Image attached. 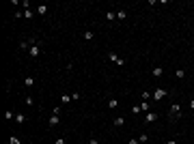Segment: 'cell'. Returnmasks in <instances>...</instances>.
<instances>
[{
  "instance_id": "6",
  "label": "cell",
  "mask_w": 194,
  "mask_h": 144,
  "mask_svg": "<svg viewBox=\"0 0 194 144\" xmlns=\"http://www.w3.org/2000/svg\"><path fill=\"white\" fill-rule=\"evenodd\" d=\"M24 86H26V88H33V86H35V77H33V75H26V77H24Z\"/></svg>"
},
{
  "instance_id": "14",
  "label": "cell",
  "mask_w": 194,
  "mask_h": 144,
  "mask_svg": "<svg viewBox=\"0 0 194 144\" xmlns=\"http://www.w3.org/2000/svg\"><path fill=\"white\" fill-rule=\"evenodd\" d=\"M5 118H7V120H15V114H13L11 110H7V112H5Z\"/></svg>"
},
{
  "instance_id": "20",
  "label": "cell",
  "mask_w": 194,
  "mask_h": 144,
  "mask_svg": "<svg viewBox=\"0 0 194 144\" xmlns=\"http://www.w3.org/2000/svg\"><path fill=\"white\" fill-rule=\"evenodd\" d=\"M175 75L179 77V80H183V77H185V71H183V69H177V73H175Z\"/></svg>"
},
{
  "instance_id": "1",
  "label": "cell",
  "mask_w": 194,
  "mask_h": 144,
  "mask_svg": "<svg viewBox=\"0 0 194 144\" xmlns=\"http://www.w3.org/2000/svg\"><path fill=\"white\" fill-rule=\"evenodd\" d=\"M168 118L170 120H179L181 118V106L179 103H173V106L168 108Z\"/></svg>"
},
{
  "instance_id": "26",
  "label": "cell",
  "mask_w": 194,
  "mask_h": 144,
  "mask_svg": "<svg viewBox=\"0 0 194 144\" xmlns=\"http://www.w3.org/2000/svg\"><path fill=\"white\" fill-rule=\"evenodd\" d=\"M33 15H35V13H33V11H30V9H28V11H24V17H28V19H30V17H33Z\"/></svg>"
},
{
  "instance_id": "4",
  "label": "cell",
  "mask_w": 194,
  "mask_h": 144,
  "mask_svg": "<svg viewBox=\"0 0 194 144\" xmlns=\"http://www.w3.org/2000/svg\"><path fill=\"white\" fill-rule=\"evenodd\" d=\"M155 120H157V112H147V116H145L147 125H151V123H155Z\"/></svg>"
},
{
  "instance_id": "16",
  "label": "cell",
  "mask_w": 194,
  "mask_h": 144,
  "mask_svg": "<svg viewBox=\"0 0 194 144\" xmlns=\"http://www.w3.org/2000/svg\"><path fill=\"white\" fill-rule=\"evenodd\" d=\"M60 101H63V103H69V101H71V95H67V92L60 95Z\"/></svg>"
},
{
  "instance_id": "23",
  "label": "cell",
  "mask_w": 194,
  "mask_h": 144,
  "mask_svg": "<svg viewBox=\"0 0 194 144\" xmlns=\"http://www.w3.org/2000/svg\"><path fill=\"white\" fill-rule=\"evenodd\" d=\"M24 101H26V106H33V103H35V99H33V97H30V95H28V97H26V99H24Z\"/></svg>"
},
{
  "instance_id": "21",
  "label": "cell",
  "mask_w": 194,
  "mask_h": 144,
  "mask_svg": "<svg viewBox=\"0 0 194 144\" xmlns=\"http://www.w3.org/2000/svg\"><path fill=\"white\" fill-rule=\"evenodd\" d=\"M9 142H11V144H22V140H19L17 135H11V140H9Z\"/></svg>"
},
{
  "instance_id": "27",
  "label": "cell",
  "mask_w": 194,
  "mask_h": 144,
  "mask_svg": "<svg viewBox=\"0 0 194 144\" xmlns=\"http://www.w3.org/2000/svg\"><path fill=\"white\" fill-rule=\"evenodd\" d=\"M88 144H99V140H97V138H91V140H88Z\"/></svg>"
},
{
  "instance_id": "3",
  "label": "cell",
  "mask_w": 194,
  "mask_h": 144,
  "mask_svg": "<svg viewBox=\"0 0 194 144\" xmlns=\"http://www.w3.org/2000/svg\"><path fill=\"white\" fill-rule=\"evenodd\" d=\"M39 52H41V41H37V43H35L33 48L28 50V54H30L33 58H37V56H39Z\"/></svg>"
},
{
  "instance_id": "15",
  "label": "cell",
  "mask_w": 194,
  "mask_h": 144,
  "mask_svg": "<svg viewBox=\"0 0 194 144\" xmlns=\"http://www.w3.org/2000/svg\"><path fill=\"white\" fill-rule=\"evenodd\" d=\"M15 123H26V116L24 114H15Z\"/></svg>"
},
{
  "instance_id": "2",
  "label": "cell",
  "mask_w": 194,
  "mask_h": 144,
  "mask_svg": "<svg viewBox=\"0 0 194 144\" xmlns=\"http://www.w3.org/2000/svg\"><path fill=\"white\" fill-rule=\"evenodd\" d=\"M166 95H168L166 88H155V90H153V101H162Z\"/></svg>"
},
{
  "instance_id": "7",
  "label": "cell",
  "mask_w": 194,
  "mask_h": 144,
  "mask_svg": "<svg viewBox=\"0 0 194 144\" xmlns=\"http://www.w3.org/2000/svg\"><path fill=\"white\" fill-rule=\"evenodd\" d=\"M162 73H164L162 67H153V69H151V75H153V77H162Z\"/></svg>"
},
{
  "instance_id": "25",
  "label": "cell",
  "mask_w": 194,
  "mask_h": 144,
  "mask_svg": "<svg viewBox=\"0 0 194 144\" xmlns=\"http://www.w3.org/2000/svg\"><path fill=\"white\" fill-rule=\"evenodd\" d=\"M22 7H24V11H28V7H30V2H28V0H22Z\"/></svg>"
},
{
  "instance_id": "8",
  "label": "cell",
  "mask_w": 194,
  "mask_h": 144,
  "mask_svg": "<svg viewBox=\"0 0 194 144\" xmlns=\"http://www.w3.org/2000/svg\"><path fill=\"white\" fill-rule=\"evenodd\" d=\"M106 19H108V22H116V13H114V11H108V13H106Z\"/></svg>"
},
{
  "instance_id": "19",
  "label": "cell",
  "mask_w": 194,
  "mask_h": 144,
  "mask_svg": "<svg viewBox=\"0 0 194 144\" xmlns=\"http://www.w3.org/2000/svg\"><path fill=\"white\" fill-rule=\"evenodd\" d=\"M93 37H95V34H93V32H91V30H84V39H86V41H91V39H93Z\"/></svg>"
},
{
  "instance_id": "12",
  "label": "cell",
  "mask_w": 194,
  "mask_h": 144,
  "mask_svg": "<svg viewBox=\"0 0 194 144\" xmlns=\"http://www.w3.org/2000/svg\"><path fill=\"white\" fill-rule=\"evenodd\" d=\"M116 106H119V101H116V99H108V108H110V110H114Z\"/></svg>"
},
{
  "instance_id": "11",
  "label": "cell",
  "mask_w": 194,
  "mask_h": 144,
  "mask_svg": "<svg viewBox=\"0 0 194 144\" xmlns=\"http://www.w3.org/2000/svg\"><path fill=\"white\" fill-rule=\"evenodd\" d=\"M125 11H123V9H119V11H116V19H119V22H121V19H125Z\"/></svg>"
},
{
  "instance_id": "28",
  "label": "cell",
  "mask_w": 194,
  "mask_h": 144,
  "mask_svg": "<svg viewBox=\"0 0 194 144\" xmlns=\"http://www.w3.org/2000/svg\"><path fill=\"white\" fill-rule=\"evenodd\" d=\"M127 144H140V142H138V138H132V140H130Z\"/></svg>"
},
{
  "instance_id": "18",
  "label": "cell",
  "mask_w": 194,
  "mask_h": 144,
  "mask_svg": "<svg viewBox=\"0 0 194 144\" xmlns=\"http://www.w3.org/2000/svg\"><path fill=\"white\" fill-rule=\"evenodd\" d=\"M140 110H142V112H149V110H151V108H149V101H142V106H140Z\"/></svg>"
},
{
  "instance_id": "29",
  "label": "cell",
  "mask_w": 194,
  "mask_h": 144,
  "mask_svg": "<svg viewBox=\"0 0 194 144\" xmlns=\"http://www.w3.org/2000/svg\"><path fill=\"white\" fill-rule=\"evenodd\" d=\"M54 144H65V138H56V142Z\"/></svg>"
},
{
  "instance_id": "22",
  "label": "cell",
  "mask_w": 194,
  "mask_h": 144,
  "mask_svg": "<svg viewBox=\"0 0 194 144\" xmlns=\"http://www.w3.org/2000/svg\"><path fill=\"white\" fill-rule=\"evenodd\" d=\"M140 112H142L140 106H132V114H140Z\"/></svg>"
},
{
  "instance_id": "9",
  "label": "cell",
  "mask_w": 194,
  "mask_h": 144,
  "mask_svg": "<svg viewBox=\"0 0 194 144\" xmlns=\"http://www.w3.org/2000/svg\"><path fill=\"white\" fill-rule=\"evenodd\" d=\"M121 125H125V118H123V116H116L114 118V127H121Z\"/></svg>"
},
{
  "instance_id": "13",
  "label": "cell",
  "mask_w": 194,
  "mask_h": 144,
  "mask_svg": "<svg viewBox=\"0 0 194 144\" xmlns=\"http://www.w3.org/2000/svg\"><path fill=\"white\" fill-rule=\"evenodd\" d=\"M37 13H39V15H45V13H48V5H41V7L37 9Z\"/></svg>"
},
{
  "instance_id": "10",
  "label": "cell",
  "mask_w": 194,
  "mask_h": 144,
  "mask_svg": "<svg viewBox=\"0 0 194 144\" xmlns=\"http://www.w3.org/2000/svg\"><path fill=\"white\" fill-rule=\"evenodd\" d=\"M108 60H112V63H119V56H116V52H108Z\"/></svg>"
},
{
  "instance_id": "5",
  "label": "cell",
  "mask_w": 194,
  "mask_h": 144,
  "mask_svg": "<svg viewBox=\"0 0 194 144\" xmlns=\"http://www.w3.org/2000/svg\"><path fill=\"white\" fill-rule=\"evenodd\" d=\"M58 125H60V116L52 114V116H50V127H58Z\"/></svg>"
},
{
  "instance_id": "30",
  "label": "cell",
  "mask_w": 194,
  "mask_h": 144,
  "mask_svg": "<svg viewBox=\"0 0 194 144\" xmlns=\"http://www.w3.org/2000/svg\"><path fill=\"white\" fill-rule=\"evenodd\" d=\"M190 110H194V99H190Z\"/></svg>"
},
{
  "instance_id": "24",
  "label": "cell",
  "mask_w": 194,
  "mask_h": 144,
  "mask_svg": "<svg viewBox=\"0 0 194 144\" xmlns=\"http://www.w3.org/2000/svg\"><path fill=\"white\" fill-rule=\"evenodd\" d=\"M151 97H153V95H151V92H142V101H149Z\"/></svg>"
},
{
  "instance_id": "31",
  "label": "cell",
  "mask_w": 194,
  "mask_h": 144,
  "mask_svg": "<svg viewBox=\"0 0 194 144\" xmlns=\"http://www.w3.org/2000/svg\"><path fill=\"white\" fill-rule=\"evenodd\" d=\"M166 144H177V142H175V140H168V142H166Z\"/></svg>"
},
{
  "instance_id": "17",
  "label": "cell",
  "mask_w": 194,
  "mask_h": 144,
  "mask_svg": "<svg viewBox=\"0 0 194 144\" xmlns=\"http://www.w3.org/2000/svg\"><path fill=\"white\" fill-rule=\"evenodd\" d=\"M147 140H149V135H147V133H140V135H138V142H140V144H145Z\"/></svg>"
}]
</instances>
